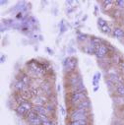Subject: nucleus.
<instances>
[{"label": "nucleus", "mask_w": 124, "mask_h": 125, "mask_svg": "<svg viewBox=\"0 0 124 125\" xmlns=\"http://www.w3.org/2000/svg\"><path fill=\"white\" fill-rule=\"evenodd\" d=\"M89 110L86 109H73L70 114V120L71 121H79V120H88Z\"/></svg>", "instance_id": "obj_1"}, {"label": "nucleus", "mask_w": 124, "mask_h": 125, "mask_svg": "<svg viewBox=\"0 0 124 125\" xmlns=\"http://www.w3.org/2000/svg\"><path fill=\"white\" fill-rule=\"evenodd\" d=\"M63 67L67 73L71 74L75 72V69L77 67V58L75 57H66L63 61Z\"/></svg>", "instance_id": "obj_2"}, {"label": "nucleus", "mask_w": 124, "mask_h": 125, "mask_svg": "<svg viewBox=\"0 0 124 125\" xmlns=\"http://www.w3.org/2000/svg\"><path fill=\"white\" fill-rule=\"evenodd\" d=\"M88 99V95L86 94V92H72L71 96H70V103L72 105H76L79 103H81L82 101Z\"/></svg>", "instance_id": "obj_3"}, {"label": "nucleus", "mask_w": 124, "mask_h": 125, "mask_svg": "<svg viewBox=\"0 0 124 125\" xmlns=\"http://www.w3.org/2000/svg\"><path fill=\"white\" fill-rule=\"evenodd\" d=\"M27 120L31 125H41V116L35 111L31 110L27 114Z\"/></svg>", "instance_id": "obj_4"}, {"label": "nucleus", "mask_w": 124, "mask_h": 125, "mask_svg": "<svg viewBox=\"0 0 124 125\" xmlns=\"http://www.w3.org/2000/svg\"><path fill=\"white\" fill-rule=\"evenodd\" d=\"M68 83H69V86H70L72 89L75 88L76 86L82 84L83 81H82L81 75L78 74V73H75V72L71 73V74H70V77H69V79H68Z\"/></svg>", "instance_id": "obj_5"}, {"label": "nucleus", "mask_w": 124, "mask_h": 125, "mask_svg": "<svg viewBox=\"0 0 124 125\" xmlns=\"http://www.w3.org/2000/svg\"><path fill=\"white\" fill-rule=\"evenodd\" d=\"M107 53H108V47H107V45H105V44H102V45H100V46L97 47V49H96V53H95V54H96V56H97L98 58L102 59V58L105 57Z\"/></svg>", "instance_id": "obj_6"}, {"label": "nucleus", "mask_w": 124, "mask_h": 125, "mask_svg": "<svg viewBox=\"0 0 124 125\" xmlns=\"http://www.w3.org/2000/svg\"><path fill=\"white\" fill-rule=\"evenodd\" d=\"M91 102L89 101V99H86L84 101H82L81 103H79L78 104H76L74 107L77 108V109H86V110H89L91 108Z\"/></svg>", "instance_id": "obj_7"}, {"label": "nucleus", "mask_w": 124, "mask_h": 125, "mask_svg": "<svg viewBox=\"0 0 124 125\" xmlns=\"http://www.w3.org/2000/svg\"><path fill=\"white\" fill-rule=\"evenodd\" d=\"M112 36L116 39H124V29L121 27H114L112 29Z\"/></svg>", "instance_id": "obj_8"}, {"label": "nucleus", "mask_w": 124, "mask_h": 125, "mask_svg": "<svg viewBox=\"0 0 124 125\" xmlns=\"http://www.w3.org/2000/svg\"><path fill=\"white\" fill-rule=\"evenodd\" d=\"M33 110H35L40 116L41 115H46L47 114V108L45 105H34Z\"/></svg>", "instance_id": "obj_9"}, {"label": "nucleus", "mask_w": 124, "mask_h": 125, "mask_svg": "<svg viewBox=\"0 0 124 125\" xmlns=\"http://www.w3.org/2000/svg\"><path fill=\"white\" fill-rule=\"evenodd\" d=\"M21 96L25 101H28L33 98V94L31 90H24L23 92H21Z\"/></svg>", "instance_id": "obj_10"}, {"label": "nucleus", "mask_w": 124, "mask_h": 125, "mask_svg": "<svg viewBox=\"0 0 124 125\" xmlns=\"http://www.w3.org/2000/svg\"><path fill=\"white\" fill-rule=\"evenodd\" d=\"M46 103V99L43 98L42 96H39V97H36L35 98V105H44Z\"/></svg>", "instance_id": "obj_11"}, {"label": "nucleus", "mask_w": 124, "mask_h": 125, "mask_svg": "<svg viewBox=\"0 0 124 125\" xmlns=\"http://www.w3.org/2000/svg\"><path fill=\"white\" fill-rule=\"evenodd\" d=\"M91 44L98 47V46L103 44V40L100 39V38H97V37H92L91 38Z\"/></svg>", "instance_id": "obj_12"}, {"label": "nucleus", "mask_w": 124, "mask_h": 125, "mask_svg": "<svg viewBox=\"0 0 124 125\" xmlns=\"http://www.w3.org/2000/svg\"><path fill=\"white\" fill-rule=\"evenodd\" d=\"M116 95L118 97H122L124 98V85H119V86H116L115 89H114Z\"/></svg>", "instance_id": "obj_13"}, {"label": "nucleus", "mask_w": 124, "mask_h": 125, "mask_svg": "<svg viewBox=\"0 0 124 125\" xmlns=\"http://www.w3.org/2000/svg\"><path fill=\"white\" fill-rule=\"evenodd\" d=\"M19 105H22L28 112H30L31 110H33V107H34V106L32 105V104H31L30 102H28V101H24V102H23L21 104H19Z\"/></svg>", "instance_id": "obj_14"}, {"label": "nucleus", "mask_w": 124, "mask_h": 125, "mask_svg": "<svg viewBox=\"0 0 124 125\" xmlns=\"http://www.w3.org/2000/svg\"><path fill=\"white\" fill-rule=\"evenodd\" d=\"M25 87H26V85H25L21 80H18V81L15 83V89H16L17 91H19L20 93L25 90Z\"/></svg>", "instance_id": "obj_15"}, {"label": "nucleus", "mask_w": 124, "mask_h": 125, "mask_svg": "<svg viewBox=\"0 0 124 125\" xmlns=\"http://www.w3.org/2000/svg\"><path fill=\"white\" fill-rule=\"evenodd\" d=\"M41 125H53L51 120L47 118L46 115H41Z\"/></svg>", "instance_id": "obj_16"}, {"label": "nucleus", "mask_w": 124, "mask_h": 125, "mask_svg": "<svg viewBox=\"0 0 124 125\" xmlns=\"http://www.w3.org/2000/svg\"><path fill=\"white\" fill-rule=\"evenodd\" d=\"M16 112L19 114V115H27L28 114V111L22 106V105H18L17 106V108H16Z\"/></svg>", "instance_id": "obj_17"}, {"label": "nucleus", "mask_w": 124, "mask_h": 125, "mask_svg": "<svg viewBox=\"0 0 124 125\" xmlns=\"http://www.w3.org/2000/svg\"><path fill=\"white\" fill-rule=\"evenodd\" d=\"M68 125H89L88 120H79V121H70Z\"/></svg>", "instance_id": "obj_18"}, {"label": "nucleus", "mask_w": 124, "mask_h": 125, "mask_svg": "<svg viewBox=\"0 0 124 125\" xmlns=\"http://www.w3.org/2000/svg\"><path fill=\"white\" fill-rule=\"evenodd\" d=\"M26 86H28L29 84H30V82H31V80H30V77L28 76V75H26V74H23L22 75V78L20 79Z\"/></svg>", "instance_id": "obj_19"}, {"label": "nucleus", "mask_w": 124, "mask_h": 125, "mask_svg": "<svg viewBox=\"0 0 124 125\" xmlns=\"http://www.w3.org/2000/svg\"><path fill=\"white\" fill-rule=\"evenodd\" d=\"M101 30H102V32L104 33V34H110V33H112V29H110V27L108 25L103 26V28H101Z\"/></svg>", "instance_id": "obj_20"}, {"label": "nucleus", "mask_w": 124, "mask_h": 125, "mask_svg": "<svg viewBox=\"0 0 124 125\" xmlns=\"http://www.w3.org/2000/svg\"><path fill=\"white\" fill-rule=\"evenodd\" d=\"M114 3L118 8H124V0H118V1H115Z\"/></svg>", "instance_id": "obj_21"}, {"label": "nucleus", "mask_w": 124, "mask_h": 125, "mask_svg": "<svg viewBox=\"0 0 124 125\" xmlns=\"http://www.w3.org/2000/svg\"><path fill=\"white\" fill-rule=\"evenodd\" d=\"M98 25H99L101 28H103V26H105V25H106V22H105L103 19H102V18H99V20H98Z\"/></svg>", "instance_id": "obj_22"}, {"label": "nucleus", "mask_w": 124, "mask_h": 125, "mask_svg": "<svg viewBox=\"0 0 124 125\" xmlns=\"http://www.w3.org/2000/svg\"><path fill=\"white\" fill-rule=\"evenodd\" d=\"M120 66H121V68H122V70L124 71V61H122L121 63H120Z\"/></svg>", "instance_id": "obj_23"}, {"label": "nucleus", "mask_w": 124, "mask_h": 125, "mask_svg": "<svg viewBox=\"0 0 124 125\" xmlns=\"http://www.w3.org/2000/svg\"><path fill=\"white\" fill-rule=\"evenodd\" d=\"M123 24H124V17H123Z\"/></svg>", "instance_id": "obj_24"}, {"label": "nucleus", "mask_w": 124, "mask_h": 125, "mask_svg": "<svg viewBox=\"0 0 124 125\" xmlns=\"http://www.w3.org/2000/svg\"><path fill=\"white\" fill-rule=\"evenodd\" d=\"M123 40H124V39H123Z\"/></svg>", "instance_id": "obj_25"}]
</instances>
